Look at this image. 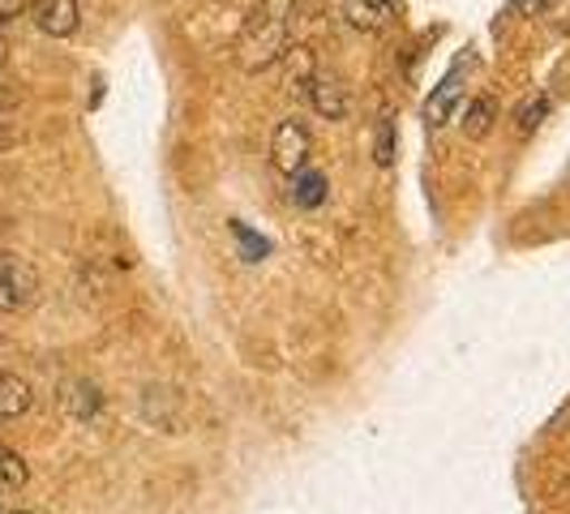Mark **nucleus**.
Listing matches in <instances>:
<instances>
[{
    "label": "nucleus",
    "instance_id": "nucleus-19",
    "mask_svg": "<svg viewBox=\"0 0 570 514\" xmlns=\"http://www.w3.org/2000/svg\"><path fill=\"white\" fill-rule=\"evenodd\" d=\"M9 514H27V511H9Z\"/></svg>",
    "mask_w": 570,
    "mask_h": 514
},
{
    "label": "nucleus",
    "instance_id": "nucleus-17",
    "mask_svg": "<svg viewBox=\"0 0 570 514\" xmlns=\"http://www.w3.org/2000/svg\"><path fill=\"white\" fill-rule=\"evenodd\" d=\"M0 108H4V90H0Z\"/></svg>",
    "mask_w": 570,
    "mask_h": 514
},
{
    "label": "nucleus",
    "instance_id": "nucleus-9",
    "mask_svg": "<svg viewBox=\"0 0 570 514\" xmlns=\"http://www.w3.org/2000/svg\"><path fill=\"white\" fill-rule=\"evenodd\" d=\"M493 120H498V99L481 95V99H472V103H468V116H463V134H468L472 142H481V138H489Z\"/></svg>",
    "mask_w": 570,
    "mask_h": 514
},
{
    "label": "nucleus",
    "instance_id": "nucleus-6",
    "mask_svg": "<svg viewBox=\"0 0 570 514\" xmlns=\"http://www.w3.org/2000/svg\"><path fill=\"white\" fill-rule=\"evenodd\" d=\"M395 9L400 0H343V18L352 30H365V34H377L395 22Z\"/></svg>",
    "mask_w": 570,
    "mask_h": 514
},
{
    "label": "nucleus",
    "instance_id": "nucleus-4",
    "mask_svg": "<svg viewBox=\"0 0 570 514\" xmlns=\"http://www.w3.org/2000/svg\"><path fill=\"white\" fill-rule=\"evenodd\" d=\"M463 78H468V57H459L455 69H451L442 82L433 86V95H429V103H425V125H429V129H442V125L455 116L459 99H463Z\"/></svg>",
    "mask_w": 570,
    "mask_h": 514
},
{
    "label": "nucleus",
    "instance_id": "nucleus-12",
    "mask_svg": "<svg viewBox=\"0 0 570 514\" xmlns=\"http://www.w3.org/2000/svg\"><path fill=\"white\" fill-rule=\"evenodd\" d=\"M27 463L18 451H9V446H0V493H9V488H22L27 485Z\"/></svg>",
    "mask_w": 570,
    "mask_h": 514
},
{
    "label": "nucleus",
    "instance_id": "nucleus-2",
    "mask_svg": "<svg viewBox=\"0 0 570 514\" xmlns=\"http://www.w3.org/2000/svg\"><path fill=\"white\" fill-rule=\"evenodd\" d=\"M39 296V275L27 257L0 249V314H22Z\"/></svg>",
    "mask_w": 570,
    "mask_h": 514
},
{
    "label": "nucleus",
    "instance_id": "nucleus-1",
    "mask_svg": "<svg viewBox=\"0 0 570 514\" xmlns=\"http://www.w3.org/2000/svg\"><path fill=\"white\" fill-rule=\"evenodd\" d=\"M292 27H296V0H257L236 34L232 57L245 73H262L279 65L292 48Z\"/></svg>",
    "mask_w": 570,
    "mask_h": 514
},
{
    "label": "nucleus",
    "instance_id": "nucleus-10",
    "mask_svg": "<svg viewBox=\"0 0 570 514\" xmlns=\"http://www.w3.org/2000/svg\"><path fill=\"white\" fill-rule=\"evenodd\" d=\"M292 198H296V206H322L326 201V176L322 171H296L292 176Z\"/></svg>",
    "mask_w": 570,
    "mask_h": 514
},
{
    "label": "nucleus",
    "instance_id": "nucleus-15",
    "mask_svg": "<svg viewBox=\"0 0 570 514\" xmlns=\"http://www.w3.org/2000/svg\"><path fill=\"white\" fill-rule=\"evenodd\" d=\"M27 4L30 0H0V27H9L13 18H22V13H27Z\"/></svg>",
    "mask_w": 570,
    "mask_h": 514
},
{
    "label": "nucleus",
    "instance_id": "nucleus-5",
    "mask_svg": "<svg viewBox=\"0 0 570 514\" xmlns=\"http://www.w3.org/2000/svg\"><path fill=\"white\" fill-rule=\"evenodd\" d=\"M27 9L30 18H35V27L43 30V34H52V39H69L78 30V22H82L78 0H30Z\"/></svg>",
    "mask_w": 570,
    "mask_h": 514
},
{
    "label": "nucleus",
    "instance_id": "nucleus-16",
    "mask_svg": "<svg viewBox=\"0 0 570 514\" xmlns=\"http://www.w3.org/2000/svg\"><path fill=\"white\" fill-rule=\"evenodd\" d=\"M544 0H514L511 4V13H528V9H541Z\"/></svg>",
    "mask_w": 570,
    "mask_h": 514
},
{
    "label": "nucleus",
    "instance_id": "nucleus-18",
    "mask_svg": "<svg viewBox=\"0 0 570 514\" xmlns=\"http://www.w3.org/2000/svg\"><path fill=\"white\" fill-rule=\"evenodd\" d=\"M0 57H4V43H0Z\"/></svg>",
    "mask_w": 570,
    "mask_h": 514
},
{
    "label": "nucleus",
    "instance_id": "nucleus-8",
    "mask_svg": "<svg viewBox=\"0 0 570 514\" xmlns=\"http://www.w3.org/2000/svg\"><path fill=\"white\" fill-rule=\"evenodd\" d=\"M30 403H35V391H30V382H22L18 373L0 369V416H4V421H13V416L30 412Z\"/></svg>",
    "mask_w": 570,
    "mask_h": 514
},
{
    "label": "nucleus",
    "instance_id": "nucleus-14",
    "mask_svg": "<svg viewBox=\"0 0 570 514\" xmlns=\"http://www.w3.org/2000/svg\"><path fill=\"white\" fill-rule=\"evenodd\" d=\"M549 108H553V103H549V95L532 99V103L519 112V134H532V129H537V125L544 120V116H549Z\"/></svg>",
    "mask_w": 570,
    "mask_h": 514
},
{
    "label": "nucleus",
    "instance_id": "nucleus-7",
    "mask_svg": "<svg viewBox=\"0 0 570 514\" xmlns=\"http://www.w3.org/2000/svg\"><path fill=\"white\" fill-rule=\"evenodd\" d=\"M305 95H309V103H314L317 116H326V120H343V116H347V90L340 86V78L314 73L309 86H305Z\"/></svg>",
    "mask_w": 570,
    "mask_h": 514
},
{
    "label": "nucleus",
    "instance_id": "nucleus-3",
    "mask_svg": "<svg viewBox=\"0 0 570 514\" xmlns=\"http://www.w3.org/2000/svg\"><path fill=\"white\" fill-rule=\"evenodd\" d=\"M309 155H314L309 129H305L296 116L279 120V129H275V138H271V168L284 171V176H296V171L309 168Z\"/></svg>",
    "mask_w": 570,
    "mask_h": 514
},
{
    "label": "nucleus",
    "instance_id": "nucleus-11",
    "mask_svg": "<svg viewBox=\"0 0 570 514\" xmlns=\"http://www.w3.org/2000/svg\"><path fill=\"white\" fill-rule=\"evenodd\" d=\"M284 69H287V86H309V78L317 73V65H314V52L309 48H287L284 52Z\"/></svg>",
    "mask_w": 570,
    "mask_h": 514
},
{
    "label": "nucleus",
    "instance_id": "nucleus-13",
    "mask_svg": "<svg viewBox=\"0 0 570 514\" xmlns=\"http://www.w3.org/2000/svg\"><path fill=\"white\" fill-rule=\"evenodd\" d=\"M373 159H377L382 168H391V164H395V120H391V116H382V120H377V134H373Z\"/></svg>",
    "mask_w": 570,
    "mask_h": 514
}]
</instances>
